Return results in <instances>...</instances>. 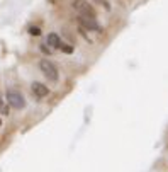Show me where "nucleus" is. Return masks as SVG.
<instances>
[{
  "mask_svg": "<svg viewBox=\"0 0 168 172\" xmlns=\"http://www.w3.org/2000/svg\"><path fill=\"white\" fill-rule=\"evenodd\" d=\"M39 48H41V51H43V53H46V55H51V53H53V50L48 48V44H41Z\"/></svg>",
  "mask_w": 168,
  "mask_h": 172,
  "instance_id": "nucleus-9",
  "label": "nucleus"
},
{
  "mask_svg": "<svg viewBox=\"0 0 168 172\" xmlns=\"http://www.w3.org/2000/svg\"><path fill=\"white\" fill-rule=\"evenodd\" d=\"M0 126H2V119H0Z\"/></svg>",
  "mask_w": 168,
  "mask_h": 172,
  "instance_id": "nucleus-11",
  "label": "nucleus"
},
{
  "mask_svg": "<svg viewBox=\"0 0 168 172\" xmlns=\"http://www.w3.org/2000/svg\"><path fill=\"white\" fill-rule=\"evenodd\" d=\"M97 2H100V4H102V5H104L105 9H109V7H110V5H109V2H105V0H97Z\"/></svg>",
  "mask_w": 168,
  "mask_h": 172,
  "instance_id": "nucleus-10",
  "label": "nucleus"
},
{
  "mask_svg": "<svg viewBox=\"0 0 168 172\" xmlns=\"http://www.w3.org/2000/svg\"><path fill=\"white\" fill-rule=\"evenodd\" d=\"M29 32L32 34V36H41V29H39V27H36V26H31Z\"/></svg>",
  "mask_w": 168,
  "mask_h": 172,
  "instance_id": "nucleus-8",
  "label": "nucleus"
},
{
  "mask_svg": "<svg viewBox=\"0 0 168 172\" xmlns=\"http://www.w3.org/2000/svg\"><path fill=\"white\" fill-rule=\"evenodd\" d=\"M31 91H32V94H34L38 99H41V97H46V95L49 94V89H48L44 84H41V82H34V84L31 85Z\"/></svg>",
  "mask_w": 168,
  "mask_h": 172,
  "instance_id": "nucleus-5",
  "label": "nucleus"
},
{
  "mask_svg": "<svg viewBox=\"0 0 168 172\" xmlns=\"http://www.w3.org/2000/svg\"><path fill=\"white\" fill-rule=\"evenodd\" d=\"M7 102H9L10 107H14V109H24V106H26L24 95L19 91H15V89H9L7 91Z\"/></svg>",
  "mask_w": 168,
  "mask_h": 172,
  "instance_id": "nucleus-2",
  "label": "nucleus"
},
{
  "mask_svg": "<svg viewBox=\"0 0 168 172\" xmlns=\"http://www.w3.org/2000/svg\"><path fill=\"white\" fill-rule=\"evenodd\" d=\"M48 46H51V50H58L59 46H61V39H59V36L56 32L48 34Z\"/></svg>",
  "mask_w": 168,
  "mask_h": 172,
  "instance_id": "nucleus-6",
  "label": "nucleus"
},
{
  "mask_svg": "<svg viewBox=\"0 0 168 172\" xmlns=\"http://www.w3.org/2000/svg\"><path fill=\"white\" fill-rule=\"evenodd\" d=\"M73 9L78 17H95V10L87 0H73Z\"/></svg>",
  "mask_w": 168,
  "mask_h": 172,
  "instance_id": "nucleus-1",
  "label": "nucleus"
},
{
  "mask_svg": "<svg viewBox=\"0 0 168 172\" xmlns=\"http://www.w3.org/2000/svg\"><path fill=\"white\" fill-rule=\"evenodd\" d=\"M39 68L49 80H53V82L58 80V70H56L54 63H51L49 60H41L39 61Z\"/></svg>",
  "mask_w": 168,
  "mask_h": 172,
  "instance_id": "nucleus-3",
  "label": "nucleus"
},
{
  "mask_svg": "<svg viewBox=\"0 0 168 172\" xmlns=\"http://www.w3.org/2000/svg\"><path fill=\"white\" fill-rule=\"evenodd\" d=\"M78 22H80V27H83V29L99 31L100 32V26L95 17H78Z\"/></svg>",
  "mask_w": 168,
  "mask_h": 172,
  "instance_id": "nucleus-4",
  "label": "nucleus"
},
{
  "mask_svg": "<svg viewBox=\"0 0 168 172\" xmlns=\"http://www.w3.org/2000/svg\"><path fill=\"white\" fill-rule=\"evenodd\" d=\"M0 104H2V97H0Z\"/></svg>",
  "mask_w": 168,
  "mask_h": 172,
  "instance_id": "nucleus-12",
  "label": "nucleus"
},
{
  "mask_svg": "<svg viewBox=\"0 0 168 172\" xmlns=\"http://www.w3.org/2000/svg\"><path fill=\"white\" fill-rule=\"evenodd\" d=\"M59 50L63 51V53H66V55H70V53H73V46H71V44H63V43H61Z\"/></svg>",
  "mask_w": 168,
  "mask_h": 172,
  "instance_id": "nucleus-7",
  "label": "nucleus"
}]
</instances>
